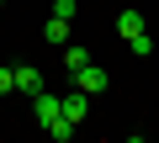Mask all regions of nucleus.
I'll use <instances>...</instances> for the list:
<instances>
[{
	"label": "nucleus",
	"mask_w": 159,
	"mask_h": 143,
	"mask_svg": "<svg viewBox=\"0 0 159 143\" xmlns=\"http://www.w3.org/2000/svg\"><path fill=\"white\" fill-rule=\"evenodd\" d=\"M106 85H111V74H106V69H101L96 58H90L85 69H74V90H85V96H101Z\"/></svg>",
	"instance_id": "nucleus-1"
},
{
	"label": "nucleus",
	"mask_w": 159,
	"mask_h": 143,
	"mask_svg": "<svg viewBox=\"0 0 159 143\" xmlns=\"http://www.w3.org/2000/svg\"><path fill=\"white\" fill-rule=\"evenodd\" d=\"M85 90H69V96H58V111H64V122H74V127H85Z\"/></svg>",
	"instance_id": "nucleus-2"
},
{
	"label": "nucleus",
	"mask_w": 159,
	"mask_h": 143,
	"mask_svg": "<svg viewBox=\"0 0 159 143\" xmlns=\"http://www.w3.org/2000/svg\"><path fill=\"white\" fill-rule=\"evenodd\" d=\"M32 111H37V122H43V127H53V122L64 117V111H58V96H53V90H37V96H32Z\"/></svg>",
	"instance_id": "nucleus-3"
},
{
	"label": "nucleus",
	"mask_w": 159,
	"mask_h": 143,
	"mask_svg": "<svg viewBox=\"0 0 159 143\" xmlns=\"http://www.w3.org/2000/svg\"><path fill=\"white\" fill-rule=\"evenodd\" d=\"M117 32H122V42L143 37V32H148V27H143V11H133V6H127V11H117Z\"/></svg>",
	"instance_id": "nucleus-4"
},
{
	"label": "nucleus",
	"mask_w": 159,
	"mask_h": 143,
	"mask_svg": "<svg viewBox=\"0 0 159 143\" xmlns=\"http://www.w3.org/2000/svg\"><path fill=\"white\" fill-rule=\"evenodd\" d=\"M11 74H16V90H27V96H37V90H43V74H37L32 64H11Z\"/></svg>",
	"instance_id": "nucleus-5"
},
{
	"label": "nucleus",
	"mask_w": 159,
	"mask_h": 143,
	"mask_svg": "<svg viewBox=\"0 0 159 143\" xmlns=\"http://www.w3.org/2000/svg\"><path fill=\"white\" fill-rule=\"evenodd\" d=\"M43 37H48V42H69V21H64V16H48V21H43Z\"/></svg>",
	"instance_id": "nucleus-6"
},
{
	"label": "nucleus",
	"mask_w": 159,
	"mask_h": 143,
	"mask_svg": "<svg viewBox=\"0 0 159 143\" xmlns=\"http://www.w3.org/2000/svg\"><path fill=\"white\" fill-rule=\"evenodd\" d=\"M64 64H69V74H74V69H85V64H90V48L69 42V48H64Z\"/></svg>",
	"instance_id": "nucleus-7"
},
{
	"label": "nucleus",
	"mask_w": 159,
	"mask_h": 143,
	"mask_svg": "<svg viewBox=\"0 0 159 143\" xmlns=\"http://www.w3.org/2000/svg\"><path fill=\"white\" fill-rule=\"evenodd\" d=\"M74 11H80V0H53V16H64V21H74Z\"/></svg>",
	"instance_id": "nucleus-8"
},
{
	"label": "nucleus",
	"mask_w": 159,
	"mask_h": 143,
	"mask_svg": "<svg viewBox=\"0 0 159 143\" xmlns=\"http://www.w3.org/2000/svg\"><path fill=\"white\" fill-rule=\"evenodd\" d=\"M127 48H133V53H138V58H143V53H154V37H148V32H143V37H133V42H127Z\"/></svg>",
	"instance_id": "nucleus-9"
},
{
	"label": "nucleus",
	"mask_w": 159,
	"mask_h": 143,
	"mask_svg": "<svg viewBox=\"0 0 159 143\" xmlns=\"http://www.w3.org/2000/svg\"><path fill=\"white\" fill-rule=\"evenodd\" d=\"M11 90H16V74H11L6 64H0V96H11Z\"/></svg>",
	"instance_id": "nucleus-10"
},
{
	"label": "nucleus",
	"mask_w": 159,
	"mask_h": 143,
	"mask_svg": "<svg viewBox=\"0 0 159 143\" xmlns=\"http://www.w3.org/2000/svg\"><path fill=\"white\" fill-rule=\"evenodd\" d=\"M0 6H6V0H0Z\"/></svg>",
	"instance_id": "nucleus-11"
}]
</instances>
